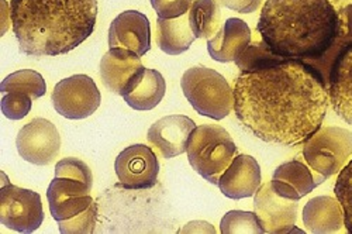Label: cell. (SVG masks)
Instances as JSON below:
<instances>
[{"instance_id": "cell-1", "label": "cell", "mask_w": 352, "mask_h": 234, "mask_svg": "<svg viewBox=\"0 0 352 234\" xmlns=\"http://www.w3.org/2000/svg\"><path fill=\"white\" fill-rule=\"evenodd\" d=\"M232 92L240 125L262 141L287 147L321 129L330 103L324 78L306 61L287 60L241 74Z\"/></svg>"}, {"instance_id": "cell-2", "label": "cell", "mask_w": 352, "mask_h": 234, "mask_svg": "<svg viewBox=\"0 0 352 234\" xmlns=\"http://www.w3.org/2000/svg\"><path fill=\"white\" fill-rule=\"evenodd\" d=\"M256 33L285 60L318 61L340 33V12L330 0H267Z\"/></svg>"}, {"instance_id": "cell-3", "label": "cell", "mask_w": 352, "mask_h": 234, "mask_svg": "<svg viewBox=\"0 0 352 234\" xmlns=\"http://www.w3.org/2000/svg\"><path fill=\"white\" fill-rule=\"evenodd\" d=\"M98 0H12L10 20L19 50L27 56L64 55L89 39Z\"/></svg>"}, {"instance_id": "cell-4", "label": "cell", "mask_w": 352, "mask_h": 234, "mask_svg": "<svg viewBox=\"0 0 352 234\" xmlns=\"http://www.w3.org/2000/svg\"><path fill=\"white\" fill-rule=\"evenodd\" d=\"M186 153L189 164L200 177L217 185L224 171L239 156V149L224 127L203 125L192 131Z\"/></svg>"}, {"instance_id": "cell-5", "label": "cell", "mask_w": 352, "mask_h": 234, "mask_svg": "<svg viewBox=\"0 0 352 234\" xmlns=\"http://www.w3.org/2000/svg\"><path fill=\"white\" fill-rule=\"evenodd\" d=\"M181 87L190 106L201 116L221 120L234 109V92L227 79L214 70L206 67L189 68Z\"/></svg>"}, {"instance_id": "cell-6", "label": "cell", "mask_w": 352, "mask_h": 234, "mask_svg": "<svg viewBox=\"0 0 352 234\" xmlns=\"http://www.w3.org/2000/svg\"><path fill=\"white\" fill-rule=\"evenodd\" d=\"M303 158L326 180L338 173L352 157V133L341 127H321L303 145Z\"/></svg>"}, {"instance_id": "cell-7", "label": "cell", "mask_w": 352, "mask_h": 234, "mask_svg": "<svg viewBox=\"0 0 352 234\" xmlns=\"http://www.w3.org/2000/svg\"><path fill=\"white\" fill-rule=\"evenodd\" d=\"M44 222L40 193L6 181L0 189V223L19 233H33Z\"/></svg>"}, {"instance_id": "cell-8", "label": "cell", "mask_w": 352, "mask_h": 234, "mask_svg": "<svg viewBox=\"0 0 352 234\" xmlns=\"http://www.w3.org/2000/svg\"><path fill=\"white\" fill-rule=\"evenodd\" d=\"M100 99L98 85L87 75H72L60 81L51 95L55 110L71 120L92 116L100 106Z\"/></svg>"}, {"instance_id": "cell-9", "label": "cell", "mask_w": 352, "mask_h": 234, "mask_svg": "<svg viewBox=\"0 0 352 234\" xmlns=\"http://www.w3.org/2000/svg\"><path fill=\"white\" fill-rule=\"evenodd\" d=\"M119 187L126 191H145L157 185L160 162L148 145L133 144L114 161Z\"/></svg>"}, {"instance_id": "cell-10", "label": "cell", "mask_w": 352, "mask_h": 234, "mask_svg": "<svg viewBox=\"0 0 352 234\" xmlns=\"http://www.w3.org/2000/svg\"><path fill=\"white\" fill-rule=\"evenodd\" d=\"M254 212L263 233H303L296 227L298 200L279 195L272 182L263 184L255 192Z\"/></svg>"}, {"instance_id": "cell-11", "label": "cell", "mask_w": 352, "mask_h": 234, "mask_svg": "<svg viewBox=\"0 0 352 234\" xmlns=\"http://www.w3.org/2000/svg\"><path fill=\"white\" fill-rule=\"evenodd\" d=\"M17 151L21 158L34 165H48L61 151V136L47 119L27 123L17 134Z\"/></svg>"}, {"instance_id": "cell-12", "label": "cell", "mask_w": 352, "mask_h": 234, "mask_svg": "<svg viewBox=\"0 0 352 234\" xmlns=\"http://www.w3.org/2000/svg\"><path fill=\"white\" fill-rule=\"evenodd\" d=\"M145 70L140 55L124 48H110L100 60L103 85L110 92L120 96H126L135 89Z\"/></svg>"}, {"instance_id": "cell-13", "label": "cell", "mask_w": 352, "mask_h": 234, "mask_svg": "<svg viewBox=\"0 0 352 234\" xmlns=\"http://www.w3.org/2000/svg\"><path fill=\"white\" fill-rule=\"evenodd\" d=\"M91 188H87L80 181L55 177L47 191L50 211L54 220H69L89 209L95 202L91 196Z\"/></svg>"}, {"instance_id": "cell-14", "label": "cell", "mask_w": 352, "mask_h": 234, "mask_svg": "<svg viewBox=\"0 0 352 234\" xmlns=\"http://www.w3.org/2000/svg\"><path fill=\"white\" fill-rule=\"evenodd\" d=\"M109 47L124 48L142 56L151 50V25L144 13L127 10L117 16L109 28Z\"/></svg>"}, {"instance_id": "cell-15", "label": "cell", "mask_w": 352, "mask_h": 234, "mask_svg": "<svg viewBox=\"0 0 352 234\" xmlns=\"http://www.w3.org/2000/svg\"><path fill=\"white\" fill-rule=\"evenodd\" d=\"M195 129V122L188 116H165L150 127L146 138L161 157L170 160L188 150V142Z\"/></svg>"}, {"instance_id": "cell-16", "label": "cell", "mask_w": 352, "mask_h": 234, "mask_svg": "<svg viewBox=\"0 0 352 234\" xmlns=\"http://www.w3.org/2000/svg\"><path fill=\"white\" fill-rule=\"evenodd\" d=\"M262 182V173L256 160L247 154H239L224 171L219 181L221 193L239 200L255 195Z\"/></svg>"}, {"instance_id": "cell-17", "label": "cell", "mask_w": 352, "mask_h": 234, "mask_svg": "<svg viewBox=\"0 0 352 234\" xmlns=\"http://www.w3.org/2000/svg\"><path fill=\"white\" fill-rule=\"evenodd\" d=\"M327 87L334 111L344 122L352 125V43L336 58Z\"/></svg>"}, {"instance_id": "cell-18", "label": "cell", "mask_w": 352, "mask_h": 234, "mask_svg": "<svg viewBox=\"0 0 352 234\" xmlns=\"http://www.w3.org/2000/svg\"><path fill=\"white\" fill-rule=\"evenodd\" d=\"M251 40L252 33L248 24L241 19L231 17L213 39L208 40V51L214 61L226 64L236 61Z\"/></svg>"}, {"instance_id": "cell-19", "label": "cell", "mask_w": 352, "mask_h": 234, "mask_svg": "<svg viewBox=\"0 0 352 234\" xmlns=\"http://www.w3.org/2000/svg\"><path fill=\"white\" fill-rule=\"evenodd\" d=\"M303 223L314 234L337 233L344 224V211L336 198L317 196L303 208Z\"/></svg>"}, {"instance_id": "cell-20", "label": "cell", "mask_w": 352, "mask_h": 234, "mask_svg": "<svg viewBox=\"0 0 352 234\" xmlns=\"http://www.w3.org/2000/svg\"><path fill=\"white\" fill-rule=\"evenodd\" d=\"M195 34L189 24V16L157 20V45L168 55H181L188 51L195 41Z\"/></svg>"}, {"instance_id": "cell-21", "label": "cell", "mask_w": 352, "mask_h": 234, "mask_svg": "<svg viewBox=\"0 0 352 234\" xmlns=\"http://www.w3.org/2000/svg\"><path fill=\"white\" fill-rule=\"evenodd\" d=\"M274 180L290 185L293 189H296L300 198L309 195L326 181L322 175L309 167L305 158H293L279 165L274 172Z\"/></svg>"}, {"instance_id": "cell-22", "label": "cell", "mask_w": 352, "mask_h": 234, "mask_svg": "<svg viewBox=\"0 0 352 234\" xmlns=\"http://www.w3.org/2000/svg\"><path fill=\"white\" fill-rule=\"evenodd\" d=\"M165 92L166 83L162 74L155 70H145L135 89L123 98L131 109L145 111L157 107L164 99Z\"/></svg>"}, {"instance_id": "cell-23", "label": "cell", "mask_w": 352, "mask_h": 234, "mask_svg": "<svg viewBox=\"0 0 352 234\" xmlns=\"http://www.w3.org/2000/svg\"><path fill=\"white\" fill-rule=\"evenodd\" d=\"M189 24L196 39H208L221 30L223 14L216 0H195L189 10Z\"/></svg>"}, {"instance_id": "cell-24", "label": "cell", "mask_w": 352, "mask_h": 234, "mask_svg": "<svg viewBox=\"0 0 352 234\" xmlns=\"http://www.w3.org/2000/svg\"><path fill=\"white\" fill-rule=\"evenodd\" d=\"M285 61L287 60L274 54L271 48L263 43L261 36L256 33L255 37H252L248 47L244 50V52L234 63H236L241 74H248L282 64Z\"/></svg>"}, {"instance_id": "cell-25", "label": "cell", "mask_w": 352, "mask_h": 234, "mask_svg": "<svg viewBox=\"0 0 352 234\" xmlns=\"http://www.w3.org/2000/svg\"><path fill=\"white\" fill-rule=\"evenodd\" d=\"M338 12H340V33L337 36V40L334 41V44L331 45V48L327 51L324 56L320 58L318 61L311 63V65L320 71L326 83L329 81L330 71L336 61V58L348 44L352 43V5H346L341 8Z\"/></svg>"}, {"instance_id": "cell-26", "label": "cell", "mask_w": 352, "mask_h": 234, "mask_svg": "<svg viewBox=\"0 0 352 234\" xmlns=\"http://www.w3.org/2000/svg\"><path fill=\"white\" fill-rule=\"evenodd\" d=\"M0 92H20L30 96L33 100L45 95L47 83L41 74L33 70H21L8 75L0 83Z\"/></svg>"}, {"instance_id": "cell-27", "label": "cell", "mask_w": 352, "mask_h": 234, "mask_svg": "<svg viewBox=\"0 0 352 234\" xmlns=\"http://www.w3.org/2000/svg\"><path fill=\"white\" fill-rule=\"evenodd\" d=\"M220 231L223 234H239V233H263L261 223L254 213L243 212V211H230L224 215L220 222Z\"/></svg>"}, {"instance_id": "cell-28", "label": "cell", "mask_w": 352, "mask_h": 234, "mask_svg": "<svg viewBox=\"0 0 352 234\" xmlns=\"http://www.w3.org/2000/svg\"><path fill=\"white\" fill-rule=\"evenodd\" d=\"M334 192L344 211V226L352 233V158L340 171Z\"/></svg>"}, {"instance_id": "cell-29", "label": "cell", "mask_w": 352, "mask_h": 234, "mask_svg": "<svg viewBox=\"0 0 352 234\" xmlns=\"http://www.w3.org/2000/svg\"><path fill=\"white\" fill-rule=\"evenodd\" d=\"M55 177L71 178L83 182L87 188L92 189L94 185V175L87 164L79 158L68 157L61 161H58L55 165Z\"/></svg>"}, {"instance_id": "cell-30", "label": "cell", "mask_w": 352, "mask_h": 234, "mask_svg": "<svg viewBox=\"0 0 352 234\" xmlns=\"http://www.w3.org/2000/svg\"><path fill=\"white\" fill-rule=\"evenodd\" d=\"M98 222V204L94 202L91 204V208L82 212L80 215L64 220V222H58V228L63 234H91L95 231Z\"/></svg>"}, {"instance_id": "cell-31", "label": "cell", "mask_w": 352, "mask_h": 234, "mask_svg": "<svg viewBox=\"0 0 352 234\" xmlns=\"http://www.w3.org/2000/svg\"><path fill=\"white\" fill-rule=\"evenodd\" d=\"M2 113L10 120H21L30 113L33 106V99L20 92H9L0 100Z\"/></svg>"}, {"instance_id": "cell-32", "label": "cell", "mask_w": 352, "mask_h": 234, "mask_svg": "<svg viewBox=\"0 0 352 234\" xmlns=\"http://www.w3.org/2000/svg\"><path fill=\"white\" fill-rule=\"evenodd\" d=\"M193 0H151L153 9L160 19H176L186 14Z\"/></svg>"}, {"instance_id": "cell-33", "label": "cell", "mask_w": 352, "mask_h": 234, "mask_svg": "<svg viewBox=\"0 0 352 234\" xmlns=\"http://www.w3.org/2000/svg\"><path fill=\"white\" fill-rule=\"evenodd\" d=\"M217 2L234 12H239L243 14L254 13L259 9L262 0H217Z\"/></svg>"}, {"instance_id": "cell-34", "label": "cell", "mask_w": 352, "mask_h": 234, "mask_svg": "<svg viewBox=\"0 0 352 234\" xmlns=\"http://www.w3.org/2000/svg\"><path fill=\"white\" fill-rule=\"evenodd\" d=\"M216 230L210 223L206 222H190L185 227H182L178 233H214Z\"/></svg>"}, {"instance_id": "cell-35", "label": "cell", "mask_w": 352, "mask_h": 234, "mask_svg": "<svg viewBox=\"0 0 352 234\" xmlns=\"http://www.w3.org/2000/svg\"><path fill=\"white\" fill-rule=\"evenodd\" d=\"M333 2H334L336 5H340L341 8H344V5H345V3L352 5V0H333Z\"/></svg>"}]
</instances>
